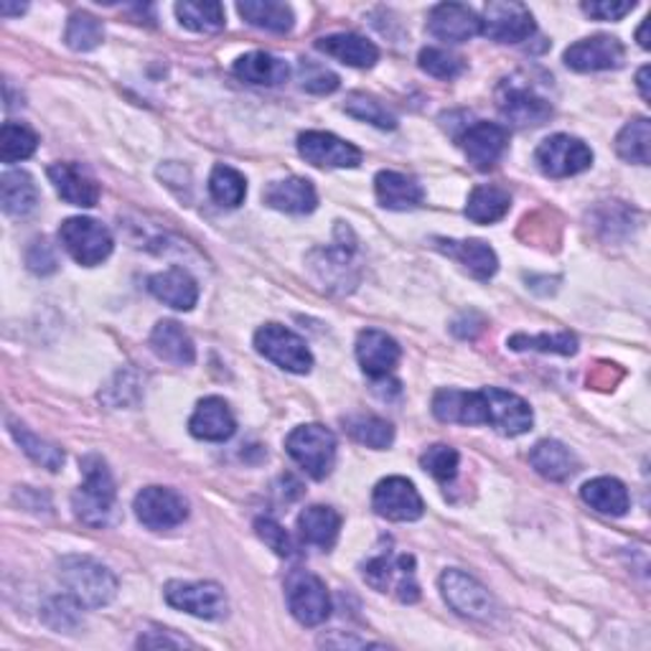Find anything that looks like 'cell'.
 Wrapping results in <instances>:
<instances>
[{
    "mask_svg": "<svg viewBox=\"0 0 651 651\" xmlns=\"http://www.w3.org/2000/svg\"><path fill=\"white\" fill-rule=\"evenodd\" d=\"M441 593L445 603L461 617L468 619H489L492 617V595L476 578L463 573V570H445L441 575Z\"/></svg>",
    "mask_w": 651,
    "mask_h": 651,
    "instance_id": "cell-13",
    "label": "cell"
},
{
    "mask_svg": "<svg viewBox=\"0 0 651 651\" xmlns=\"http://www.w3.org/2000/svg\"><path fill=\"white\" fill-rule=\"evenodd\" d=\"M235 75L249 85L275 87V85H283L285 79L290 77V67L285 65L283 59L273 57V53L253 51L235 61Z\"/></svg>",
    "mask_w": 651,
    "mask_h": 651,
    "instance_id": "cell-31",
    "label": "cell"
},
{
    "mask_svg": "<svg viewBox=\"0 0 651 651\" xmlns=\"http://www.w3.org/2000/svg\"><path fill=\"white\" fill-rule=\"evenodd\" d=\"M583 502L591 506V510L609 514V516H623L629 512V492L627 486L621 484L619 479L613 476H601L588 481L581 489Z\"/></svg>",
    "mask_w": 651,
    "mask_h": 651,
    "instance_id": "cell-33",
    "label": "cell"
},
{
    "mask_svg": "<svg viewBox=\"0 0 651 651\" xmlns=\"http://www.w3.org/2000/svg\"><path fill=\"white\" fill-rule=\"evenodd\" d=\"M458 463H461L458 451L451 448V445H445V443L431 445V448H427L421 456V466L433 479H438L441 484H448V481L456 479Z\"/></svg>",
    "mask_w": 651,
    "mask_h": 651,
    "instance_id": "cell-47",
    "label": "cell"
},
{
    "mask_svg": "<svg viewBox=\"0 0 651 651\" xmlns=\"http://www.w3.org/2000/svg\"><path fill=\"white\" fill-rule=\"evenodd\" d=\"M400 344L395 338L387 336L377 328H367L356 338V359H359L362 369L372 379H385L395 372L400 362Z\"/></svg>",
    "mask_w": 651,
    "mask_h": 651,
    "instance_id": "cell-19",
    "label": "cell"
},
{
    "mask_svg": "<svg viewBox=\"0 0 651 651\" xmlns=\"http://www.w3.org/2000/svg\"><path fill=\"white\" fill-rule=\"evenodd\" d=\"M530 463L540 476L550 481H568L578 471L575 456L558 441H540L530 451Z\"/></svg>",
    "mask_w": 651,
    "mask_h": 651,
    "instance_id": "cell-34",
    "label": "cell"
},
{
    "mask_svg": "<svg viewBox=\"0 0 651 651\" xmlns=\"http://www.w3.org/2000/svg\"><path fill=\"white\" fill-rule=\"evenodd\" d=\"M510 346L514 352H545V354H563L570 356L578 352V338L573 334H540V336H527V334H516L510 338Z\"/></svg>",
    "mask_w": 651,
    "mask_h": 651,
    "instance_id": "cell-45",
    "label": "cell"
},
{
    "mask_svg": "<svg viewBox=\"0 0 651 651\" xmlns=\"http://www.w3.org/2000/svg\"><path fill=\"white\" fill-rule=\"evenodd\" d=\"M298 75H300V87L310 95H332L338 89V77L334 75V71H328L326 67H320L310 59L300 61Z\"/></svg>",
    "mask_w": 651,
    "mask_h": 651,
    "instance_id": "cell-48",
    "label": "cell"
},
{
    "mask_svg": "<svg viewBox=\"0 0 651 651\" xmlns=\"http://www.w3.org/2000/svg\"><path fill=\"white\" fill-rule=\"evenodd\" d=\"M433 415L441 423H461V425H484V397L479 392L461 389H441L433 397Z\"/></svg>",
    "mask_w": 651,
    "mask_h": 651,
    "instance_id": "cell-23",
    "label": "cell"
},
{
    "mask_svg": "<svg viewBox=\"0 0 651 651\" xmlns=\"http://www.w3.org/2000/svg\"><path fill=\"white\" fill-rule=\"evenodd\" d=\"M255 530H257V537H260L265 545L275 552V555H280V558L296 555V545H293L290 534L285 532L278 522L270 520V516H260V520L255 522Z\"/></svg>",
    "mask_w": 651,
    "mask_h": 651,
    "instance_id": "cell-49",
    "label": "cell"
},
{
    "mask_svg": "<svg viewBox=\"0 0 651 651\" xmlns=\"http://www.w3.org/2000/svg\"><path fill=\"white\" fill-rule=\"evenodd\" d=\"M427 33L445 43H463L481 33V16L461 3H441L427 16Z\"/></svg>",
    "mask_w": 651,
    "mask_h": 651,
    "instance_id": "cell-18",
    "label": "cell"
},
{
    "mask_svg": "<svg viewBox=\"0 0 651 651\" xmlns=\"http://www.w3.org/2000/svg\"><path fill=\"white\" fill-rule=\"evenodd\" d=\"M150 346L164 362H171L176 367H189L196 359V346L191 336L184 332L176 320H158L154 334H150Z\"/></svg>",
    "mask_w": 651,
    "mask_h": 651,
    "instance_id": "cell-30",
    "label": "cell"
},
{
    "mask_svg": "<svg viewBox=\"0 0 651 651\" xmlns=\"http://www.w3.org/2000/svg\"><path fill=\"white\" fill-rule=\"evenodd\" d=\"M102 39H105V29L92 13L77 11V13L69 16L67 33H65V41H67L69 49L92 51V49L100 47Z\"/></svg>",
    "mask_w": 651,
    "mask_h": 651,
    "instance_id": "cell-43",
    "label": "cell"
},
{
    "mask_svg": "<svg viewBox=\"0 0 651 651\" xmlns=\"http://www.w3.org/2000/svg\"><path fill=\"white\" fill-rule=\"evenodd\" d=\"M435 247L441 249L443 255H448L458 265L466 267V270L474 275L476 280H492L499 270V257L492 247L481 239H435Z\"/></svg>",
    "mask_w": 651,
    "mask_h": 651,
    "instance_id": "cell-22",
    "label": "cell"
},
{
    "mask_svg": "<svg viewBox=\"0 0 651 651\" xmlns=\"http://www.w3.org/2000/svg\"><path fill=\"white\" fill-rule=\"evenodd\" d=\"M463 154H466L468 164L476 171H489L499 164V158L504 156L506 146H510V130L499 122H484L479 120L468 125L466 132L461 138Z\"/></svg>",
    "mask_w": 651,
    "mask_h": 651,
    "instance_id": "cell-15",
    "label": "cell"
},
{
    "mask_svg": "<svg viewBox=\"0 0 651 651\" xmlns=\"http://www.w3.org/2000/svg\"><path fill=\"white\" fill-rule=\"evenodd\" d=\"M637 39L641 43V49H649V18H644V23H641Z\"/></svg>",
    "mask_w": 651,
    "mask_h": 651,
    "instance_id": "cell-56",
    "label": "cell"
},
{
    "mask_svg": "<svg viewBox=\"0 0 651 651\" xmlns=\"http://www.w3.org/2000/svg\"><path fill=\"white\" fill-rule=\"evenodd\" d=\"M237 11L249 26L270 33H288L296 23L290 6L278 3V0H245V3H237Z\"/></svg>",
    "mask_w": 651,
    "mask_h": 651,
    "instance_id": "cell-32",
    "label": "cell"
},
{
    "mask_svg": "<svg viewBox=\"0 0 651 651\" xmlns=\"http://www.w3.org/2000/svg\"><path fill=\"white\" fill-rule=\"evenodd\" d=\"M26 11V6H11V3H0V13H3L6 18L11 16H21Z\"/></svg>",
    "mask_w": 651,
    "mask_h": 651,
    "instance_id": "cell-55",
    "label": "cell"
},
{
    "mask_svg": "<svg viewBox=\"0 0 651 651\" xmlns=\"http://www.w3.org/2000/svg\"><path fill=\"white\" fill-rule=\"evenodd\" d=\"M255 349L285 372L308 374L310 367H314V356H310L306 342L298 334H293L290 328L278 324L257 328Z\"/></svg>",
    "mask_w": 651,
    "mask_h": 651,
    "instance_id": "cell-7",
    "label": "cell"
},
{
    "mask_svg": "<svg viewBox=\"0 0 651 651\" xmlns=\"http://www.w3.org/2000/svg\"><path fill=\"white\" fill-rule=\"evenodd\" d=\"M288 595V609L293 619L303 627H320L332 617V595L326 591V583L308 570H296L285 583Z\"/></svg>",
    "mask_w": 651,
    "mask_h": 651,
    "instance_id": "cell-5",
    "label": "cell"
},
{
    "mask_svg": "<svg viewBox=\"0 0 651 651\" xmlns=\"http://www.w3.org/2000/svg\"><path fill=\"white\" fill-rule=\"evenodd\" d=\"M512 196L502 186H476L468 196L466 217L476 225H494L510 214Z\"/></svg>",
    "mask_w": 651,
    "mask_h": 651,
    "instance_id": "cell-36",
    "label": "cell"
},
{
    "mask_svg": "<svg viewBox=\"0 0 651 651\" xmlns=\"http://www.w3.org/2000/svg\"><path fill=\"white\" fill-rule=\"evenodd\" d=\"M540 171L550 178H568L578 176L591 168L593 150L585 146L581 138L573 136H552L540 142L537 154H534Z\"/></svg>",
    "mask_w": 651,
    "mask_h": 651,
    "instance_id": "cell-8",
    "label": "cell"
},
{
    "mask_svg": "<svg viewBox=\"0 0 651 651\" xmlns=\"http://www.w3.org/2000/svg\"><path fill=\"white\" fill-rule=\"evenodd\" d=\"M649 67H641L639 69V75H637V85H639V92H641V97H644V100L649 102L651 100V92H649Z\"/></svg>",
    "mask_w": 651,
    "mask_h": 651,
    "instance_id": "cell-54",
    "label": "cell"
},
{
    "mask_svg": "<svg viewBox=\"0 0 651 651\" xmlns=\"http://www.w3.org/2000/svg\"><path fill=\"white\" fill-rule=\"evenodd\" d=\"M314 270L318 273L320 283H326L328 288L338 290H352L356 285V265H354V249L346 245H334L328 249H320L314 257Z\"/></svg>",
    "mask_w": 651,
    "mask_h": 651,
    "instance_id": "cell-28",
    "label": "cell"
},
{
    "mask_svg": "<svg viewBox=\"0 0 651 651\" xmlns=\"http://www.w3.org/2000/svg\"><path fill=\"white\" fill-rule=\"evenodd\" d=\"M59 581L82 609H102L118 593V578L110 573V568L87 555L61 558Z\"/></svg>",
    "mask_w": 651,
    "mask_h": 651,
    "instance_id": "cell-1",
    "label": "cell"
},
{
    "mask_svg": "<svg viewBox=\"0 0 651 651\" xmlns=\"http://www.w3.org/2000/svg\"><path fill=\"white\" fill-rule=\"evenodd\" d=\"M481 33L496 43H522L534 36V18L522 3H489L481 16Z\"/></svg>",
    "mask_w": 651,
    "mask_h": 651,
    "instance_id": "cell-12",
    "label": "cell"
},
{
    "mask_svg": "<svg viewBox=\"0 0 651 651\" xmlns=\"http://www.w3.org/2000/svg\"><path fill=\"white\" fill-rule=\"evenodd\" d=\"M637 3H617V0H599V3H583V13L599 21H621L623 16L631 13Z\"/></svg>",
    "mask_w": 651,
    "mask_h": 651,
    "instance_id": "cell-52",
    "label": "cell"
},
{
    "mask_svg": "<svg viewBox=\"0 0 651 651\" xmlns=\"http://www.w3.org/2000/svg\"><path fill=\"white\" fill-rule=\"evenodd\" d=\"M138 647H194L191 641H186V639H176V637H168V634H164V637H140V641H138Z\"/></svg>",
    "mask_w": 651,
    "mask_h": 651,
    "instance_id": "cell-53",
    "label": "cell"
},
{
    "mask_svg": "<svg viewBox=\"0 0 651 651\" xmlns=\"http://www.w3.org/2000/svg\"><path fill=\"white\" fill-rule=\"evenodd\" d=\"M344 110L352 115V118L362 120V122H369L374 128H382V130H395L397 128V118L392 115L385 105H382L377 97L372 95H364V92H354L346 97V105Z\"/></svg>",
    "mask_w": 651,
    "mask_h": 651,
    "instance_id": "cell-44",
    "label": "cell"
},
{
    "mask_svg": "<svg viewBox=\"0 0 651 651\" xmlns=\"http://www.w3.org/2000/svg\"><path fill=\"white\" fill-rule=\"evenodd\" d=\"M372 506L389 522H415L425 512L423 496L417 494L413 481L403 476H389L374 486Z\"/></svg>",
    "mask_w": 651,
    "mask_h": 651,
    "instance_id": "cell-10",
    "label": "cell"
},
{
    "mask_svg": "<svg viewBox=\"0 0 651 651\" xmlns=\"http://www.w3.org/2000/svg\"><path fill=\"white\" fill-rule=\"evenodd\" d=\"M189 431L194 438L209 441V443H225L237 431V421L231 415V407L221 397H204L196 405Z\"/></svg>",
    "mask_w": 651,
    "mask_h": 651,
    "instance_id": "cell-21",
    "label": "cell"
},
{
    "mask_svg": "<svg viewBox=\"0 0 651 651\" xmlns=\"http://www.w3.org/2000/svg\"><path fill=\"white\" fill-rule=\"evenodd\" d=\"M481 397H484V413H486L484 425H492L494 431H499L502 435H510V438L524 435L532 427V421H534L532 410L520 395H514V392L486 387V389H481Z\"/></svg>",
    "mask_w": 651,
    "mask_h": 651,
    "instance_id": "cell-11",
    "label": "cell"
},
{
    "mask_svg": "<svg viewBox=\"0 0 651 651\" xmlns=\"http://www.w3.org/2000/svg\"><path fill=\"white\" fill-rule=\"evenodd\" d=\"M77 601L71 599H67V603H65V599H53L49 605H47V623L51 629H59V631H67V629H75L77 623H79V613H77Z\"/></svg>",
    "mask_w": 651,
    "mask_h": 651,
    "instance_id": "cell-50",
    "label": "cell"
},
{
    "mask_svg": "<svg viewBox=\"0 0 651 651\" xmlns=\"http://www.w3.org/2000/svg\"><path fill=\"white\" fill-rule=\"evenodd\" d=\"M59 243L69 257L85 267H95L112 255V235L102 221L89 217H71L61 221Z\"/></svg>",
    "mask_w": 651,
    "mask_h": 651,
    "instance_id": "cell-4",
    "label": "cell"
},
{
    "mask_svg": "<svg viewBox=\"0 0 651 651\" xmlns=\"http://www.w3.org/2000/svg\"><path fill=\"white\" fill-rule=\"evenodd\" d=\"M417 65L435 79H456L466 71V61H463L458 53H451L448 49H435L427 47L417 57Z\"/></svg>",
    "mask_w": 651,
    "mask_h": 651,
    "instance_id": "cell-46",
    "label": "cell"
},
{
    "mask_svg": "<svg viewBox=\"0 0 651 651\" xmlns=\"http://www.w3.org/2000/svg\"><path fill=\"white\" fill-rule=\"evenodd\" d=\"M49 178L67 204L89 209L100 201V184L79 164H53L49 166Z\"/></svg>",
    "mask_w": 651,
    "mask_h": 651,
    "instance_id": "cell-20",
    "label": "cell"
},
{
    "mask_svg": "<svg viewBox=\"0 0 651 651\" xmlns=\"http://www.w3.org/2000/svg\"><path fill=\"white\" fill-rule=\"evenodd\" d=\"M352 438L362 445H369L374 451H385L395 441V427L377 415H354L344 421Z\"/></svg>",
    "mask_w": 651,
    "mask_h": 651,
    "instance_id": "cell-40",
    "label": "cell"
},
{
    "mask_svg": "<svg viewBox=\"0 0 651 651\" xmlns=\"http://www.w3.org/2000/svg\"><path fill=\"white\" fill-rule=\"evenodd\" d=\"M285 451L316 481L332 474L336 463V438L324 425H298L285 441Z\"/></svg>",
    "mask_w": 651,
    "mask_h": 651,
    "instance_id": "cell-3",
    "label": "cell"
},
{
    "mask_svg": "<svg viewBox=\"0 0 651 651\" xmlns=\"http://www.w3.org/2000/svg\"><path fill=\"white\" fill-rule=\"evenodd\" d=\"M298 154L316 168H356L362 164V150L332 132L308 130L298 138Z\"/></svg>",
    "mask_w": 651,
    "mask_h": 651,
    "instance_id": "cell-14",
    "label": "cell"
},
{
    "mask_svg": "<svg viewBox=\"0 0 651 651\" xmlns=\"http://www.w3.org/2000/svg\"><path fill=\"white\" fill-rule=\"evenodd\" d=\"M374 194H377L379 207L392 211L415 209L425 199L423 186L413 176L397 171H379L377 178H374Z\"/></svg>",
    "mask_w": 651,
    "mask_h": 651,
    "instance_id": "cell-26",
    "label": "cell"
},
{
    "mask_svg": "<svg viewBox=\"0 0 651 651\" xmlns=\"http://www.w3.org/2000/svg\"><path fill=\"white\" fill-rule=\"evenodd\" d=\"M0 194H3V211L8 217H29L39 204V189L26 171H6L0 178Z\"/></svg>",
    "mask_w": 651,
    "mask_h": 651,
    "instance_id": "cell-35",
    "label": "cell"
},
{
    "mask_svg": "<svg viewBox=\"0 0 651 651\" xmlns=\"http://www.w3.org/2000/svg\"><path fill=\"white\" fill-rule=\"evenodd\" d=\"M499 110L502 118L514 128H537L552 118V105L530 87L504 85L499 95Z\"/></svg>",
    "mask_w": 651,
    "mask_h": 651,
    "instance_id": "cell-16",
    "label": "cell"
},
{
    "mask_svg": "<svg viewBox=\"0 0 651 651\" xmlns=\"http://www.w3.org/2000/svg\"><path fill=\"white\" fill-rule=\"evenodd\" d=\"M26 265H29V270L36 275H51L59 265L57 253H53V247L47 239H36V243H31V247L26 249Z\"/></svg>",
    "mask_w": 651,
    "mask_h": 651,
    "instance_id": "cell-51",
    "label": "cell"
},
{
    "mask_svg": "<svg viewBox=\"0 0 651 651\" xmlns=\"http://www.w3.org/2000/svg\"><path fill=\"white\" fill-rule=\"evenodd\" d=\"M617 154L627 164L647 166L651 156V122L647 118H637L623 125L617 138Z\"/></svg>",
    "mask_w": 651,
    "mask_h": 651,
    "instance_id": "cell-39",
    "label": "cell"
},
{
    "mask_svg": "<svg viewBox=\"0 0 651 651\" xmlns=\"http://www.w3.org/2000/svg\"><path fill=\"white\" fill-rule=\"evenodd\" d=\"M623 59H627V49L617 36H591L565 51V65L573 71L619 69Z\"/></svg>",
    "mask_w": 651,
    "mask_h": 651,
    "instance_id": "cell-17",
    "label": "cell"
},
{
    "mask_svg": "<svg viewBox=\"0 0 651 651\" xmlns=\"http://www.w3.org/2000/svg\"><path fill=\"white\" fill-rule=\"evenodd\" d=\"M8 431H11V435L16 438V443L21 445V451L26 453V456L39 463V466L49 471H59L61 466H65V451H61L59 445L39 438V435L31 433L23 423L13 421V417H8Z\"/></svg>",
    "mask_w": 651,
    "mask_h": 651,
    "instance_id": "cell-37",
    "label": "cell"
},
{
    "mask_svg": "<svg viewBox=\"0 0 651 651\" xmlns=\"http://www.w3.org/2000/svg\"><path fill=\"white\" fill-rule=\"evenodd\" d=\"M316 49L324 51L326 57H334L342 61V65H349L356 69H369L377 65L379 59V49L374 47L372 41L364 39V36L356 33L324 36V39L316 41Z\"/></svg>",
    "mask_w": 651,
    "mask_h": 651,
    "instance_id": "cell-27",
    "label": "cell"
},
{
    "mask_svg": "<svg viewBox=\"0 0 651 651\" xmlns=\"http://www.w3.org/2000/svg\"><path fill=\"white\" fill-rule=\"evenodd\" d=\"M148 290L154 296L171 306L176 310H191L199 300V285L191 278L189 273L181 270V267H171V270L156 273L154 278L148 280Z\"/></svg>",
    "mask_w": 651,
    "mask_h": 651,
    "instance_id": "cell-25",
    "label": "cell"
},
{
    "mask_svg": "<svg viewBox=\"0 0 651 651\" xmlns=\"http://www.w3.org/2000/svg\"><path fill=\"white\" fill-rule=\"evenodd\" d=\"M132 510L142 527L164 532L184 524L189 516V502L168 486H148L136 496Z\"/></svg>",
    "mask_w": 651,
    "mask_h": 651,
    "instance_id": "cell-9",
    "label": "cell"
},
{
    "mask_svg": "<svg viewBox=\"0 0 651 651\" xmlns=\"http://www.w3.org/2000/svg\"><path fill=\"white\" fill-rule=\"evenodd\" d=\"M166 603L176 611L191 613L204 621H221L229 613V601L225 588L209 581L201 583H184L171 581L166 585Z\"/></svg>",
    "mask_w": 651,
    "mask_h": 651,
    "instance_id": "cell-6",
    "label": "cell"
},
{
    "mask_svg": "<svg viewBox=\"0 0 651 651\" xmlns=\"http://www.w3.org/2000/svg\"><path fill=\"white\" fill-rule=\"evenodd\" d=\"M263 199L267 207L285 211V214H310L318 204V194L308 178H283V181L267 184L263 191Z\"/></svg>",
    "mask_w": 651,
    "mask_h": 651,
    "instance_id": "cell-24",
    "label": "cell"
},
{
    "mask_svg": "<svg viewBox=\"0 0 651 651\" xmlns=\"http://www.w3.org/2000/svg\"><path fill=\"white\" fill-rule=\"evenodd\" d=\"M176 16L181 26L196 33H217L227 23L225 8H221V3H211V0H204V3L184 0V3L176 6Z\"/></svg>",
    "mask_w": 651,
    "mask_h": 651,
    "instance_id": "cell-38",
    "label": "cell"
},
{
    "mask_svg": "<svg viewBox=\"0 0 651 651\" xmlns=\"http://www.w3.org/2000/svg\"><path fill=\"white\" fill-rule=\"evenodd\" d=\"M79 466H82L85 484L71 496L77 520L89 527H107L115 520V496H118L110 468L100 456H85Z\"/></svg>",
    "mask_w": 651,
    "mask_h": 651,
    "instance_id": "cell-2",
    "label": "cell"
},
{
    "mask_svg": "<svg viewBox=\"0 0 651 651\" xmlns=\"http://www.w3.org/2000/svg\"><path fill=\"white\" fill-rule=\"evenodd\" d=\"M39 148V136L21 122H6L0 130V158L3 164H18L36 154Z\"/></svg>",
    "mask_w": 651,
    "mask_h": 651,
    "instance_id": "cell-42",
    "label": "cell"
},
{
    "mask_svg": "<svg viewBox=\"0 0 651 651\" xmlns=\"http://www.w3.org/2000/svg\"><path fill=\"white\" fill-rule=\"evenodd\" d=\"M209 194L214 201L221 204V207L235 209L245 201V196H247L245 176L225 164L214 166V171L209 176Z\"/></svg>",
    "mask_w": 651,
    "mask_h": 651,
    "instance_id": "cell-41",
    "label": "cell"
},
{
    "mask_svg": "<svg viewBox=\"0 0 651 651\" xmlns=\"http://www.w3.org/2000/svg\"><path fill=\"white\" fill-rule=\"evenodd\" d=\"M298 530L306 545L332 550L338 540V532H342V514L332 510V506L314 504L298 516Z\"/></svg>",
    "mask_w": 651,
    "mask_h": 651,
    "instance_id": "cell-29",
    "label": "cell"
}]
</instances>
